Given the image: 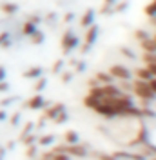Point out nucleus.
Listing matches in <instances>:
<instances>
[{"instance_id":"f257e3e1","label":"nucleus","mask_w":156,"mask_h":160,"mask_svg":"<svg viewBox=\"0 0 156 160\" xmlns=\"http://www.w3.org/2000/svg\"><path fill=\"white\" fill-rule=\"evenodd\" d=\"M133 93L136 95L138 98H142V100H154L156 98V95L153 93V89L149 88V84H147V80H140V78H136V80H133Z\"/></svg>"},{"instance_id":"f03ea898","label":"nucleus","mask_w":156,"mask_h":160,"mask_svg":"<svg viewBox=\"0 0 156 160\" xmlns=\"http://www.w3.org/2000/svg\"><path fill=\"white\" fill-rule=\"evenodd\" d=\"M107 73H109V75H111L115 80H131V71L127 69L125 66H120V64L111 66Z\"/></svg>"},{"instance_id":"7ed1b4c3","label":"nucleus","mask_w":156,"mask_h":160,"mask_svg":"<svg viewBox=\"0 0 156 160\" xmlns=\"http://www.w3.org/2000/svg\"><path fill=\"white\" fill-rule=\"evenodd\" d=\"M58 151H64V153H69V155H75V157H85V155H87V151L84 149L82 146H78V144L62 146V148H58Z\"/></svg>"},{"instance_id":"20e7f679","label":"nucleus","mask_w":156,"mask_h":160,"mask_svg":"<svg viewBox=\"0 0 156 160\" xmlns=\"http://www.w3.org/2000/svg\"><path fill=\"white\" fill-rule=\"evenodd\" d=\"M76 44H78V38L73 35V33H66V35L62 37V48H64L66 53H69V51L73 49Z\"/></svg>"},{"instance_id":"39448f33","label":"nucleus","mask_w":156,"mask_h":160,"mask_svg":"<svg viewBox=\"0 0 156 160\" xmlns=\"http://www.w3.org/2000/svg\"><path fill=\"white\" fill-rule=\"evenodd\" d=\"M140 46H142V49L145 51V53H156V40L151 38V37L140 40Z\"/></svg>"},{"instance_id":"423d86ee","label":"nucleus","mask_w":156,"mask_h":160,"mask_svg":"<svg viewBox=\"0 0 156 160\" xmlns=\"http://www.w3.org/2000/svg\"><path fill=\"white\" fill-rule=\"evenodd\" d=\"M35 31H37V18L35 20H27V22L24 24V28H22V35H24V37H31Z\"/></svg>"},{"instance_id":"0eeeda50","label":"nucleus","mask_w":156,"mask_h":160,"mask_svg":"<svg viewBox=\"0 0 156 160\" xmlns=\"http://www.w3.org/2000/svg\"><path fill=\"white\" fill-rule=\"evenodd\" d=\"M42 106H44V98H42L40 95H35V97L27 102V108H29V109H40Z\"/></svg>"},{"instance_id":"6e6552de","label":"nucleus","mask_w":156,"mask_h":160,"mask_svg":"<svg viewBox=\"0 0 156 160\" xmlns=\"http://www.w3.org/2000/svg\"><path fill=\"white\" fill-rule=\"evenodd\" d=\"M147 142V128L142 124L140 126V133L136 135V140H133V144H145Z\"/></svg>"},{"instance_id":"1a4fd4ad","label":"nucleus","mask_w":156,"mask_h":160,"mask_svg":"<svg viewBox=\"0 0 156 160\" xmlns=\"http://www.w3.org/2000/svg\"><path fill=\"white\" fill-rule=\"evenodd\" d=\"M95 78H96L98 84H113V80H115L109 73H98Z\"/></svg>"},{"instance_id":"9d476101","label":"nucleus","mask_w":156,"mask_h":160,"mask_svg":"<svg viewBox=\"0 0 156 160\" xmlns=\"http://www.w3.org/2000/svg\"><path fill=\"white\" fill-rule=\"evenodd\" d=\"M62 111H64V106H62V104H55V106H53V108H51L47 113H46V115H47L49 118L55 120V117H56V115H60Z\"/></svg>"},{"instance_id":"9b49d317","label":"nucleus","mask_w":156,"mask_h":160,"mask_svg":"<svg viewBox=\"0 0 156 160\" xmlns=\"http://www.w3.org/2000/svg\"><path fill=\"white\" fill-rule=\"evenodd\" d=\"M96 28H95V26H93V29H89L87 31V38H85V48H89V46H91V44H93V42H95V38H96Z\"/></svg>"},{"instance_id":"f8f14e48","label":"nucleus","mask_w":156,"mask_h":160,"mask_svg":"<svg viewBox=\"0 0 156 160\" xmlns=\"http://www.w3.org/2000/svg\"><path fill=\"white\" fill-rule=\"evenodd\" d=\"M78 138H80V137H78L76 131H67V133H66V142H67V144H78Z\"/></svg>"},{"instance_id":"ddd939ff","label":"nucleus","mask_w":156,"mask_h":160,"mask_svg":"<svg viewBox=\"0 0 156 160\" xmlns=\"http://www.w3.org/2000/svg\"><path fill=\"white\" fill-rule=\"evenodd\" d=\"M153 77L149 71H147V68H140V69H136V78H140V80H149Z\"/></svg>"},{"instance_id":"4468645a","label":"nucleus","mask_w":156,"mask_h":160,"mask_svg":"<svg viewBox=\"0 0 156 160\" xmlns=\"http://www.w3.org/2000/svg\"><path fill=\"white\" fill-rule=\"evenodd\" d=\"M47 158H49V160H69V157L66 155V153H60V151L56 149L53 155H49Z\"/></svg>"},{"instance_id":"2eb2a0df","label":"nucleus","mask_w":156,"mask_h":160,"mask_svg":"<svg viewBox=\"0 0 156 160\" xmlns=\"http://www.w3.org/2000/svg\"><path fill=\"white\" fill-rule=\"evenodd\" d=\"M91 22H93V11L89 9L87 13L84 15V18H82V26H89Z\"/></svg>"},{"instance_id":"dca6fc26","label":"nucleus","mask_w":156,"mask_h":160,"mask_svg":"<svg viewBox=\"0 0 156 160\" xmlns=\"http://www.w3.org/2000/svg\"><path fill=\"white\" fill-rule=\"evenodd\" d=\"M145 13H147V15H156V0H153V2H149V4H147Z\"/></svg>"},{"instance_id":"f3484780","label":"nucleus","mask_w":156,"mask_h":160,"mask_svg":"<svg viewBox=\"0 0 156 160\" xmlns=\"http://www.w3.org/2000/svg\"><path fill=\"white\" fill-rule=\"evenodd\" d=\"M2 11H4V13H15V11H17V6H15V4H4V6H2Z\"/></svg>"},{"instance_id":"a211bd4d","label":"nucleus","mask_w":156,"mask_h":160,"mask_svg":"<svg viewBox=\"0 0 156 160\" xmlns=\"http://www.w3.org/2000/svg\"><path fill=\"white\" fill-rule=\"evenodd\" d=\"M147 84H149V88L153 89V93L156 95V77H151V78L147 80Z\"/></svg>"},{"instance_id":"6ab92c4d","label":"nucleus","mask_w":156,"mask_h":160,"mask_svg":"<svg viewBox=\"0 0 156 160\" xmlns=\"http://www.w3.org/2000/svg\"><path fill=\"white\" fill-rule=\"evenodd\" d=\"M31 37H33V38H31V40H33V42H37V44H38V42H42V40H44V38H42V33H37V31H35V33H33Z\"/></svg>"},{"instance_id":"aec40b11","label":"nucleus","mask_w":156,"mask_h":160,"mask_svg":"<svg viewBox=\"0 0 156 160\" xmlns=\"http://www.w3.org/2000/svg\"><path fill=\"white\" fill-rule=\"evenodd\" d=\"M38 75H40V69H38V68H37V69L33 68V69H29L27 73H26V77H38Z\"/></svg>"},{"instance_id":"412c9836","label":"nucleus","mask_w":156,"mask_h":160,"mask_svg":"<svg viewBox=\"0 0 156 160\" xmlns=\"http://www.w3.org/2000/svg\"><path fill=\"white\" fill-rule=\"evenodd\" d=\"M51 142H53V137H51V135H49V137H42V140H40V144H42V146L51 144Z\"/></svg>"},{"instance_id":"4be33fe9","label":"nucleus","mask_w":156,"mask_h":160,"mask_svg":"<svg viewBox=\"0 0 156 160\" xmlns=\"http://www.w3.org/2000/svg\"><path fill=\"white\" fill-rule=\"evenodd\" d=\"M147 37H151V35H147L145 31H136V38L138 40H144V38H147Z\"/></svg>"},{"instance_id":"5701e85b","label":"nucleus","mask_w":156,"mask_h":160,"mask_svg":"<svg viewBox=\"0 0 156 160\" xmlns=\"http://www.w3.org/2000/svg\"><path fill=\"white\" fill-rule=\"evenodd\" d=\"M38 80H40V82L37 84V86H35V89H37V91H38V89H42V88L46 86V80H44V78H38Z\"/></svg>"},{"instance_id":"b1692460","label":"nucleus","mask_w":156,"mask_h":160,"mask_svg":"<svg viewBox=\"0 0 156 160\" xmlns=\"http://www.w3.org/2000/svg\"><path fill=\"white\" fill-rule=\"evenodd\" d=\"M2 80H6V68L4 66H0V82Z\"/></svg>"},{"instance_id":"393cba45","label":"nucleus","mask_w":156,"mask_h":160,"mask_svg":"<svg viewBox=\"0 0 156 160\" xmlns=\"http://www.w3.org/2000/svg\"><path fill=\"white\" fill-rule=\"evenodd\" d=\"M100 160H116V157H105V155H102Z\"/></svg>"},{"instance_id":"a878e982","label":"nucleus","mask_w":156,"mask_h":160,"mask_svg":"<svg viewBox=\"0 0 156 160\" xmlns=\"http://www.w3.org/2000/svg\"><path fill=\"white\" fill-rule=\"evenodd\" d=\"M4 89H7V84H6V82H2V84H0V91H4Z\"/></svg>"},{"instance_id":"bb28decb","label":"nucleus","mask_w":156,"mask_h":160,"mask_svg":"<svg viewBox=\"0 0 156 160\" xmlns=\"http://www.w3.org/2000/svg\"><path fill=\"white\" fill-rule=\"evenodd\" d=\"M35 151H37L35 148H29V153H27V155H29V157H33V153H35Z\"/></svg>"},{"instance_id":"cd10ccee","label":"nucleus","mask_w":156,"mask_h":160,"mask_svg":"<svg viewBox=\"0 0 156 160\" xmlns=\"http://www.w3.org/2000/svg\"><path fill=\"white\" fill-rule=\"evenodd\" d=\"M4 158V149H2V148H0V160Z\"/></svg>"},{"instance_id":"c85d7f7f","label":"nucleus","mask_w":156,"mask_h":160,"mask_svg":"<svg viewBox=\"0 0 156 160\" xmlns=\"http://www.w3.org/2000/svg\"><path fill=\"white\" fill-rule=\"evenodd\" d=\"M2 118H6V115H4V113H0V120Z\"/></svg>"},{"instance_id":"c756f323","label":"nucleus","mask_w":156,"mask_h":160,"mask_svg":"<svg viewBox=\"0 0 156 160\" xmlns=\"http://www.w3.org/2000/svg\"><path fill=\"white\" fill-rule=\"evenodd\" d=\"M113 2H115V0H105V4H113Z\"/></svg>"},{"instance_id":"7c9ffc66","label":"nucleus","mask_w":156,"mask_h":160,"mask_svg":"<svg viewBox=\"0 0 156 160\" xmlns=\"http://www.w3.org/2000/svg\"><path fill=\"white\" fill-rule=\"evenodd\" d=\"M154 24H156V22H154Z\"/></svg>"}]
</instances>
